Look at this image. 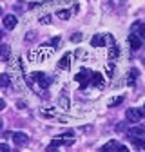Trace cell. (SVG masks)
<instances>
[{"label":"cell","mask_w":145,"mask_h":152,"mask_svg":"<svg viewBox=\"0 0 145 152\" xmlns=\"http://www.w3.org/2000/svg\"><path fill=\"white\" fill-rule=\"evenodd\" d=\"M53 54V47L49 45H42V47H34L33 51H29V60L33 62H44Z\"/></svg>","instance_id":"6da1fadb"},{"label":"cell","mask_w":145,"mask_h":152,"mask_svg":"<svg viewBox=\"0 0 145 152\" xmlns=\"http://www.w3.org/2000/svg\"><path fill=\"white\" fill-rule=\"evenodd\" d=\"M93 74H94V72H91L89 69H82V71L75 76V80H76V82L80 83V87L83 89V87H87V85L91 83V80H93Z\"/></svg>","instance_id":"7a4b0ae2"},{"label":"cell","mask_w":145,"mask_h":152,"mask_svg":"<svg viewBox=\"0 0 145 152\" xmlns=\"http://www.w3.org/2000/svg\"><path fill=\"white\" fill-rule=\"evenodd\" d=\"M125 116H127V121L138 123V121L141 120V116H143V112H141V109H134V107H131V109H127Z\"/></svg>","instance_id":"3957f363"},{"label":"cell","mask_w":145,"mask_h":152,"mask_svg":"<svg viewBox=\"0 0 145 152\" xmlns=\"http://www.w3.org/2000/svg\"><path fill=\"white\" fill-rule=\"evenodd\" d=\"M33 80L38 83L42 89H47V87H49V83H51L49 76H47L45 72H33Z\"/></svg>","instance_id":"277c9868"},{"label":"cell","mask_w":145,"mask_h":152,"mask_svg":"<svg viewBox=\"0 0 145 152\" xmlns=\"http://www.w3.org/2000/svg\"><path fill=\"white\" fill-rule=\"evenodd\" d=\"M127 42H129L131 49H134V51H138V49L141 47V38H140L136 33H131L129 36H127Z\"/></svg>","instance_id":"5b68a950"},{"label":"cell","mask_w":145,"mask_h":152,"mask_svg":"<svg viewBox=\"0 0 145 152\" xmlns=\"http://www.w3.org/2000/svg\"><path fill=\"white\" fill-rule=\"evenodd\" d=\"M71 60H72V53H65L62 58H60V62H58V69L67 71L71 67Z\"/></svg>","instance_id":"8992f818"},{"label":"cell","mask_w":145,"mask_h":152,"mask_svg":"<svg viewBox=\"0 0 145 152\" xmlns=\"http://www.w3.org/2000/svg\"><path fill=\"white\" fill-rule=\"evenodd\" d=\"M2 22H4V27H6V29H15L16 24H18V18H16L15 15H6Z\"/></svg>","instance_id":"52a82bcc"},{"label":"cell","mask_w":145,"mask_h":152,"mask_svg":"<svg viewBox=\"0 0 145 152\" xmlns=\"http://www.w3.org/2000/svg\"><path fill=\"white\" fill-rule=\"evenodd\" d=\"M11 138H13L15 145H26V143L29 141V136L26 134V132H15Z\"/></svg>","instance_id":"ba28073f"},{"label":"cell","mask_w":145,"mask_h":152,"mask_svg":"<svg viewBox=\"0 0 145 152\" xmlns=\"http://www.w3.org/2000/svg\"><path fill=\"white\" fill-rule=\"evenodd\" d=\"M120 148H122V143H118L116 140L107 141V143L102 147V150H103V152H114V150H120Z\"/></svg>","instance_id":"9c48e42d"},{"label":"cell","mask_w":145,"mask_h":152,"mask_svg":"<svg viewBox=\"0 0 145 152\" xmlns=\"http://www.w3.org/2000/svg\"><path fill=\"white\" fill-rule=\"evenodd\" d=\"M105 42H107V38L103 34H94L93 38H91V45H93V47H102Z\"/></svg>","instance_id":"30bf717a"},{"label":"cell","mask_w":145,"mask_h":152,"mask_svg":"<svg viewBox=\"0 0 145 152\" xmlns=\"http://www.w3.org/2000/svg\"><path fill=\"white\" fill-rule=\"evenodd\" d=\"M91 83H93L94 87H103V74L102 72H94L93 74V80H91Z\"/></svg>","instance_id":"8fae6325"},{"label":"cell","mask_w":145,"mask_h":152,"mask_svg":"<svg viewBox=\"0 0 145 152\" xmlns=\"http://www.w3.org/2000/svg\"><path fill=\"white\" fill-rule=\"evenodd\" d=\"M118 54H120V49H118L116 44H113L111 47H109V60H116Z\"/></svg>","instance_id":"7c38bea8"},{"label":"cell","mask_w":145,"mask_h":152,"mask_svg":"<svg viewBox=\"0 0 145 152\" xmlns=\"http://www.w3.org/2000/svg\"><path fill=\"white\" fill-rule=\"evenodd\" d=\"M141 134H145V129L143 127H134V129L129 130V136H141Z\"/></svg>","instance_id":"4fadbf2b"},{"label":"cell","mask_w":145,"mask_h":152,"mask_svg":"<svg viewBox=\"0 0 145 152\" xmlns=\"http://www.w3.org/2000/svg\"><path fill=\"white\" fill-rule=\"evenodd\" d=\"M56 16L62 18V20H69V18H71V11H67V9H60V11L56 13Z\"/></svg>","instance_id":"5bb4252c"},{"label":"cell","mask_w":145,"mask_h":152,"mask_svg":"<svg viewBox=\"0 0 145 152\" xmlns=\"http://www.w3.org/2000/svg\"><path fill=\"white\" fill-rule=\"evenodd\" d=\"M9 60V45L4 44L2 45V62H7Z\"/></svg>","instance_id":"9a60e30c"},{"label":"cell","mask_w":145,"mask_h":152,"mask_svg":"<svg viewBox=\"0 0 145 152\" xmlns=\"http://www.w3.org/2000/svg\"><path fill=\"white\" fill-rule=\"evenodd\" d=\"M136 74H138V71H136V69H131V71H129V74H127V76H129V78H127L129 85H133V83H134V80H136Z\"/></svg>","instance_id":"2e32d148"},{"label":"cell","mask_w":145,"mask_h":152,"mask_svg":"<svg viewBox=\"0 0 145 152\" xmlns=\"http://www.w3.org/2000/svg\"><path fill=\"white\" fill-rule=\"evenodd\" d=\"M40 112H42V116H47V118L56 116V109H42Z\"/></svg>","instance_id":"e0dca14e"},{"label":"cell","mask_w":145,"mask_h":152,"mask_svg":"<svg viewBox=\"0 0 145 152\" xmlns=\"http://www.w3.org/2000/svg\"><path fill=\"white\" fill-rule=\"evenodd\" d=\"M0 85H2V87L9 85V74H2V76H0Z\"/></svg>","instance_id":"ac0fdd59"},{"label":"cell","mask_w":145,"mask_h":152,"mask_svg":"<svg viewBox=\"0 0 145 152\" xmlns=\"http://www.w3.org/2000/svg\"><path fill=\"white\" fill-rule=\"evenodd\" d=\"M122 102H123V98H122V96H118V98H113L111 102H109V107H116V105H118V103H122Z\"/></svg>","instance_id":"d6986e66"},{"label":"cell","mask_w":145,"mask_h":152,"mask_svg":"<svg viewBox=\"0 0 145 152\" xmlns=\"http://www.w3.org/2000/svg\"><path fill=\"white\" fill-rule=\"evenodd\" d=\"M69 107V100L67 98H62L60 100V109H67Z\"/></svg>","instance_id":"ffe728a7"},{"label":"cell","mask_w":145,"mask_h":152,"mask_svg":"<svg viewBox=\"0 0 145 152\" xmlns=\"http://www.w3.org/2000/svg\"><path fill=\"white\" fill-rule=\"evenodd\" d=\"M82 40V34L76 33V34H71V42H80Z\"/></svg>","instance_id":"44dd1931"},{"label":"cell","mask_w":145,"mask_h":152,"mask_svg":"<svg viewBox=\"0 0 145 152\" xmlns=\"http://www.w3.org/2000/svg\"><path fill=\"white\" fill-rule=\"evenodd\" d=\"M40 22H42V24H51V16H47V15L42 16V18H40Z\"/></svg>","instance_id":"7402d4cb"},{"label":"cell","mask_w":145,"mask_h":152,"mask_svg":"<svg viewBox=\"0 0 145 152\" xmlns=\"http://www.w3.org/2000/svg\"><path fill=\"white\" fill-rule=\"evenodd\" d=\"M58 44H60V36H54L53 40H51V45L54 47V45H58Z\"/></svg>","instance_id":"603a6c76"},{"label":"cell","mask_w":145,"mask_h":152,"mask_svg":"<svg viewBox=\"0 0 145 152\" xmlns=\"http://www.w3.org/2000/svg\"><path fill=\"white\" fill-rule=\"evenodd\" d=\"M0 150H2V152H9L11 148H9V147H7L6 143H0Z\"/></svg>","instance_id":"cb8c5ba5"},{"label":"cell","mask_w":145,"mask_h":152,"mask_svg":"<svg viewBox=\"0 0 145 152\" xmlns=\"http://www.w3.org/2000/svg\"><path fill=\"white\" fill-rule=\"evenodd\" d=\"M140 36H141V38H145V26H141V27H140Z\"/></svg>","instance_id":"d4e9b609"},{"label":"cell","mask_w":145,"mask_h":152,"mask_svg":"<svg viewBox=\"0 0 145 152\" xmlns=\"http://www.w3.org/2000/svg\"><path fill=\"white\" fill-rule=\"evenodd\" d=\"M0 109H2V110L6 109V102H4V100H0Z\"/></svg>","instance_id":"484cf974"},{"label":"cell","mask_w":145,"mask_h":152,"mask_svg":"<svg viewBox=\"0 0 145 152\" xmlns=\"http://www.w3.org/2000/svg\"><path fill=\"white\" fill-rule=\"evenodd\" d=\"M143 148H145V147H143Z\"/></svg>","instance_id":"4316f807"}]
</instances>
